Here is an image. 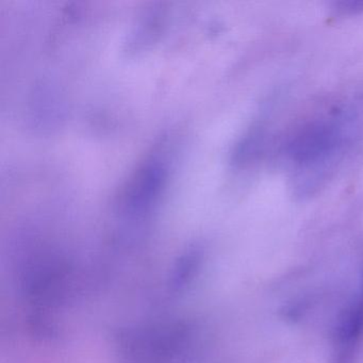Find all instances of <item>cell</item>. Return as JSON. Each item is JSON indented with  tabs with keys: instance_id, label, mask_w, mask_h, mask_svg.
I'll list each match as a JSON object with an SVG mask.
<instances>
[{
	"instance_id": "obj_1",
	"label": "cell",
	"mask_w": 363,
	"mask_h": 363,
	"mask_svg": "<svg viewBox=\"0 0 363 363\" xmlns=\"http://www.w3.org/2000/svg\"><path fill=\"white\" fill-rule=\"evenodd\" d=\"M361 101H342L295 125L280 145L296 196L320 190L363 135Z\"/></svg>"
},
{
	"instance_id": "obj_2",
	"label": "cell",
	"mask_w": 363,
	"mask_h": 363,
	"mask_svg": "<svg viewBox=\"0 0 363 363\" xmlns=\"http://www.w3.org/2000/svg\"><path fill=\"white\" fill-rule=\"evenodd\" d=\"M363 342V275L344 308L333 335V362L354 363Z\"/></svg>"
}]
</instances>
